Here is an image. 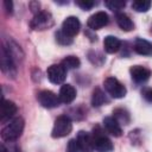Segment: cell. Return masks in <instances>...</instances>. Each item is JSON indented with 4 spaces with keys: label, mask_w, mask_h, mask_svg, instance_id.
Returning <instances> with one entry per match:
<instances>
[{
    "label": "cell",
    "mask_w": 152,
    "mask_h": 152,
    "mask_svg": "<svg viewBox=\"0 0 152 152\" xmlns=\"http://www.w3.org/2000/svg\"><path fill=\"white\" fill-rule=\"evenodd\" d=\"M24 131V120L20 116L13 118L10 120L1 129V138L4 141H14L17 140Z\"/></svg>",
    "instance_id": "cell-1"
},
{
    "label": "cell",
    "mask_w": 152,
    "mask_h": 152,
    "mask_svg": "<svg viewBox=\"0 0 152 152\" xmlns=\"http://www.w3.org/2000/svg\"><path fill=\"white\" fill-rule=\"evenodd\" d=\"M0 66L5 75L8 77H14L17 74V66H15V59L12 56L11 51L6 46V44L1 45L0 49Z\"/></svg>",
    "instance_id": "cell-2"
},
{
    "label": "cell",
    "mask_w": 152,
    "mask_h": 152,
    "mask_svg": "<svg viewBox=\"0 0 152 152\" xmlns=\"http://www.w3.org/2000/svg\"><path fill=\"white\" fill-rule=\"evenodd\" d=\"M93 140H94V146L97 152H110L113 151V144L110 139L104 134L102 128L100 126H95L93 128Z\"/></svg>",
    "instance_id": "cell-3"
},
{
    "label": "cell",
    "mask_w": 152,
    "mask_h": 152,
    "mask_svg": "<svg viewBox=\"0 0 152 152\" xmlns=\"http://www.w3.org/2000/svg\"><path fill=\"white\" fill-rule=\"evenodd\" d=\"M71 129H72V122L70 118L66 115H61L55 120L51 135L52 138H63L70 134Z\"/></svg>",
    "instance_id": "cell-4"
},
{
    "label": "cell",
    "mask_w": 152,
    "mask_h": 152,
    "mask_svg": "<svg viewBox=\"0 0 152 152\" xmlns=\"http://www.w3.org/2000/svg\"><path fill=\"white\" fill-rule=\"evenodd\" d=\"M53 25V18L51 15V13L46 12V11H38L32 20L30 21V26L32 30H37V31H42V30H46L49 27H51Z\"/></svg>",
    "instance_id": "cell-5"
},
{
    "label": "cell",
    "mask_w": 152,
    "mask_h": 152,
    "mask_svg": "<svg viewBox=\"0 0 152 152\" xmlns=\"http://www.w3.org/2000/svg\"><path fill=\"white\" fill-rule=\"evenodd\" d=\"M103 86L106 91L114 99H122L127 93L125 86L115 77H107L103 82Z\"/></svg>",
    "instance_id": "cell-6"
},
{
    "label": "cell",
    "mask_w": 152,
    "mask_h": 152,
    "mask_svg": "<svg viewBox=\"0 0 152 152\" xmlns=\"http://www.w3.org/2000/svg\"><path fill=\"white\" fill-rule=\"evenodd\" d=\"M37 100L44 108H56L59 106L61 100L58 95L50 90H42L37 94Z\"/></svg>",
    "instance_id": "cell-7"
},
{
    "label": "cell",
    "mask_w": 152,
    "mask_h": 152,
    "mask_svg": "<svg viewBox=\"0 0 152 152\" xmlns=\"http://www.w3.org/2000/svg\"><path fill=\"white\" fill-rule=\"evenodd\" d=\"M48 78L53 84H61L66 78V69L62 64H52L48 68Z\"/></svg>",
    "instance_id": "cell-8"
},
{
    "label": "cell",
    "mask_w": 152,
    "mask_h": 152,
    "mask_svg": "<svg viewBox=\"0 0 152 152\" xmlns=\"http://www.w3.org/2000/svg\"><path fill=\"white\" fill-rule=\"evenodd\" d=\"M80 28H81V23L78 20L77 17H74V15H70L68 18L64 19L63 24H62V31L68 34L69 37H75L78 32H80Z\"/></svg>",
    "instance_id": "cell-9"
},
{
    "label": "cell",
    "mask_w": 152,
    "mask_h": 152,
    "mask_svg": "<svg viewBox=\"0 0 152 152\" xmlns=\"http://www.w3.org/2000/svg\"><path fill=\"white\" fill-rule=\"evenodd\" d=\"M108 21H109L108 14L103 11H100V12H96L93 15L89 17V19L87 21V25H88L89 28L95 31V30H100L103 26H106L108 24Z\"/></svg>",
    "instance_id": "cell-10"
},
{
    "label": "cell",
    "mask_w": 152,
    "mask_h": 152,
    "mask_svg": "<svg viewBox=\"0 0 152 152\" xmlns=\"http://www.w3.org/2000/svg\"><path fill=\"white\" fill-rule=\"evenodd\" d=\"M76 140L82 150V152H94L95 151V146H94V140H93V135L86 131H80L77 133Z\"/></svg>",
    "instance_id": "cell-11"
},
{
    "label": "cell",
    "mask_w": 152,
    "mask_h": 152,
    "mask_svg": "<svg viewBox=\"0 0 152 152\" xmlns=\"http://www.w3.org/2000/svg\"><path fill=\"white\" fill-rule=\"evenodd\" d=\"M131 72V77L132 80H134L138 83H142L145 81H147L150 78V76L152 75V71L142 65H133L129 69Z\"/></svg>",
    "instance_id": "cell-12"
},
{
    "label": "cell",
    "mask_w": 152,
    "mask_h": 152,
    "mask_svg": "<svg viewBox=\"0 0 152 152\" xmlns=\"http://www.w3.org/2000/svg\"><path fill=\"white\" fill-rule=\"evenodd\" d=\"M18 108L15 106L14 102L10 101V100H2V104H1V118L0 121L2 124H5L6 121H10L13 119L14 114L17 113Z\"/></svg>",
    "instance_id": "cell-13"
},
{
    "label": "cell",
    "mask_w": 152,
    "mask_h": 152,
    "mask_svg": "<svg viewBox=\"0 0 152 152\" xmlns=\"http://www.w3.org/2000/svg\"><path fill=\"white\" fill-rule=\"evenodd\" d=\"M103 127L113 137H120L122 134L121 126L114 116H106L103 119Z\"/></svg>",
    "instance_id": "cell-14"
},
{
    "label": "cell",
    "mask_w": 152,
    "mask_h": 152,
    "mask_svg": "<svg viewBox=\"0 0 152 152\" xmlns=\"http://www.w3.org/2000/svg\"><path fill=\"white\" fill-rule=\"evenodd\" d=\"M58 97L63 103H70L76 97V89L71 84H63L59 89Z\"/></svg>",
    "instance_id": "cell-15"
},
{
    "label": "cell",
    "mask_w": 152,
    "mask_h": 152,
    "mask_svg": "<svg viewBox=\"0 0 152 152\" xmlns=\"http://www.w3.org/2000/svg\"><path fill=\"white\" fill-rule=\"evenodd\" d=\"M133 49L137 53L141 56H152V43L146 39L137 38L134 42Z\"/></svg>",
    "instance_id": "cell-16"
},
{
    "label": "cell",
    "mask_w": 152,
    "mask_h": 152,
    "mask_svg": "<svg viewBox=\"0 0 152 152\" xmlns=\"http://www.w3.org/2000/svg\"><path fill=\"white\" fill-rule=\"evenodd\" d=\"M121 46V40L118 38V37H114V36H107L104 39H103V48H104V51L108 52V53H114L116 52Z\"/></svg>",
    "instance_id": "cell-17"
},
{
    "label": "cell",
    "mask_w": 152,
    "mask_h": 152,
    "mask_svg": "<svg viewBox=\"0 0 152 152\" xmlns=\"http://www.w3.org/2000/svg\"><path fill=\"white\" fill-rule=\"evenodd\" d=\"M115 19H116V24L119 25V27L122 30V31H131L133 27H134V25H133V21L131 20V18L127 15V14H125V13H116V17H115Z\"/></svg>",
    "instance_id": "cell-18"
},
{
    "label": "cell",
    "mask_w": 152,
    "mask_h": 152,
    "mask_svg": "<svg viewBox=\"0 0 152 152\" xmlns=\"http://www.w3.org/2000/svg\"><path fill=\"white\" fill-rule=\"evenodd\" d=\"M106 102H107V97H106L104 93L100 88H95L93 91V95H91V104L94 107H100Z\"/></svg>",
    "instance_id": "cell-19"
},
{
    "label": "cell",
    "mask_w": 152,
    "mask_h": 152,
    "mask_svg": "<svg viewBox=\"0 0 152 152\" xmlns=\"http://www.w3.org/2000/svg\"><path fill=\"white\" fill-rule=\"evenodd\" d=\"M66 70L68 69H77L81 65V61L78 59V57L76 56H66L65 58H63L62 63H61Z\"/></svg>",
    "instance_id": "cell-20"
},
{
    "label": "cell",
    "mask_w": 152,
    "mask_h": 152,
    "mask_svg": "<svg viewBox=\"0 0 152 152\" xmlns=\"http://www.w3.org/2000/svg\"><path fill=\"white\" fill-rule=\"evenodd\" d=\"M114 114V118L116 119V121L120 124V122H124V125H128L129 122V114L126 109H122V108H118L113 112Z\"/></svg>",
    "instance_id": "cell-21"
},
{
    "label": "cell",
    "mask_w": 152,
    "mask_h": 152,
    "mask_svg": "<svg viewBox=\"0 0 152 152\" xmlns=\"http://www.w3.org/2000/svg\"><path fill=\"white\" fill-rule=\"evenodd\" d=\"M152 2L148 0H138L132 2V8L137 12H147L151 7Z\"/></svg>",
    "instance_id": "cell-22"
},
{
    "label": "cell",
    "mask_w": 152,
    "mask_h": 152,
    "mask_svg": "<svg viewBox=\"0 0 152 152\" xmlns=\"http://www.w3.org/2000/svg\"><path fill=\"white\" fill-rule=\"evenodd\" d=\"M104 5H106V7H107L108 10L119 13V11L122 10V8L126 6V2L122 1V0H108V1L104 2Z\"/></svg>",
    "instance_id": "cell-23"
},
{
    "label": "cell",
    "mask_w": 152,
    "mask_h": 152,
    "mask_svg": "<svg viewBox=\"0 0 152 152\" xmlns=\"http://www.w3.org/2000/svg\"><path fill=\"white\" fill-rule=\"evenodd\" d=\"M56 40L59 44H62V45H69V44L72 43V38L69 37L68 34H65L62 30H59V31L56 32Z\"/></svg>",
    "instance_id": "cell-24"
},
{
    "label": "cell",
    "mask_w": 152,
    "mask_h": 152,
    "mask_svg": "<svg viewBox=\"0 0 152 152\" xmlns=\"http://www.w3.org/2000/svg\"><path fill=\"white\" fill-rule=\"evenodd\" d=\"M76 5L80 6L84 11H89L96 5V2L95 1H90V0H78V1H76Z\"/></svg>",
    "instance_id": "cell-25"
},
{
    "label": "cell",
    "mask_w": 152,
    "mask_h": 152,
    "mask_svg": "<svg viewBox=\"0 0 152 152\" xmlns=\"http://www.w3.org/2000/svg\"><path fill=\"white\" fill-rule=\"evenodd\" d=\"M66 152H82L78 142L76 139H71L69 140L68 142V146H66Z\"/></svg>",
    "instance_id": "cell-26"
},
{
    "label": "cell",
    "mask_w": 152,
    "mask_h": 152,
    "mask_svg": "<svg viewBox=\"0 0 152 152\" xmlns=\"http://www.w3.org/2000/svg\"><path fill=\"white\" fill-rule=\"evenodd\" d=\"M142 97L147 101V102H152V88H145L141 91Z\"/></svg>",
    "instance_id": "cell-27"
},
{
    "label": "cell",
    "mask_w": 152,
    "mask_h": 152,
    "mask_svg": "<svg viewBox=\"0 0 152 152\" xmlns=\"http://www.w3.org/2000/svg\"><path fill=\"white\" fill-rule=\"evenodd\" d=\"M4 5L6 6V10H7V12L12 13V1H4Z\"/></svg>",
    "instance_id": "cell-28"
}]
</instances>
